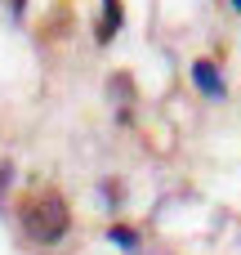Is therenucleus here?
<instances>
[{"instance_id":"1","label":"nucleus","mask_w":241,"mask_h":255,"mask_svg":"<svg viewBox=\"0 0 241 255\" xmlns=\"http://www.w3.org/2000/svg\"><path fill=\"white\" fill-rule=\"evenodd\" d=\"M18 224L36 247H54L72 224V211H67V202L58 193H36V197H27L18 206Z\"/></svg>"},{"instance_id":"2","label":"nucleus","mask_w":241,"mask_h":255,"mask_svg":"<svg viewBox=\"0 0 241 255\" xmlns=\"http://www.w3.org/2000/svg\"><path fill=\"white\" fill-rule=\"evenodd\" d=\"M192 81H197V90H201V94H215V99L224 94L219 67H215V63H206V58H201V63H192Z\"/></svg>"},{"instance_id":"3","label":"nucleus","mask_w":241,"mask_h":255,"mask_svg":"<svg viewBox=\"0 0 241 255\" xmlns=\"http://www.w3.org/2000/svg\"><path fill=\"white\" fill-rule=\"evenodd\" d=\"M116 27H121V4H116V0H103V18H98V40L116 36Z\"/></svg>"},{"instance_id":"4","label":"nucleus","mask_w":241,"mask_h":255,"mask_svg":"<svg viewBox=\"0 0 241 255\" xmlns=\"http://www.w3.org/2000/svg\"><path fill=\"white\" fill-rule=\"evenodd\" d=\"M112 242H116V247H130V251L139 247V238H134V233H125V229H112Z\"/></svg>"},{"instance_id":"5","label":"nucleus","mask_w":241,"mask_h":255,"mask_svg":"<svg viewBox=\"0 0 241 255\" xmlns=\"http://www.w3.org/2000/svg\"><path fill=\"white\" fill-rule=\"evenodd\" d=\"M4 184H9V161H0V193H4Z\"/></svg>"},{"instance_id":"6","label":"nucleus","mask_w":241,"mask_h":255,"mask_svg":"<svg viewBox=\"0 0 241 255\" xmlns=\"http://www.w3.org/2000/svg\"><path fill=\"white\" fill-rule=\"evenodd\" d=\"M22 9H27V0H13V13H22Z\"/></svg>"}]
</instances>
